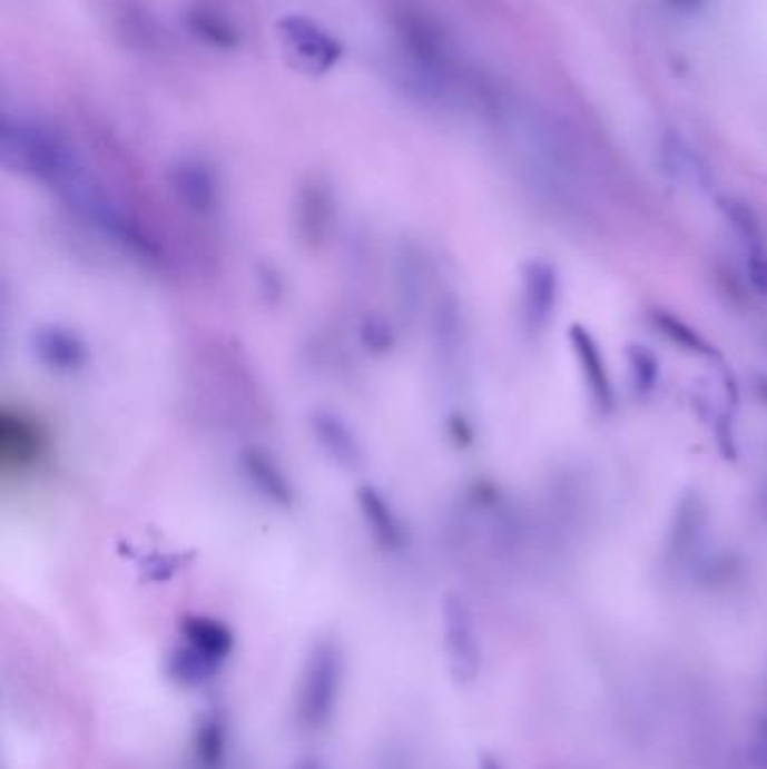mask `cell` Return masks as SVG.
<instances>
[{
    "instance_id": "6da1fadb",
    "label": "cell",
    "mask_w": 767,
    "mask_h": 769,
    "mask_svg": "<svg viewBox=\"0 0 767 769\" xmlns=\"http://www.w3.org/2000/svg\"><path fill=\"white\" fill-rule=\"evenodd\" d=\"M345 680V654L334 639H319L306 654L297 696L295 718L308 731H322L332 722Z\"/></svg>"
},
{
    "instance_id": "7a4b0ae2",
    "label": "cell",
    "mask_w": 767,
    "mask_h": 769,
    "mask_svg": "<svg viewBox=\"0 0 767 769\" xmlns=\"http://www.w3.org/2000/svg\"><path fill=\"white\" fill-rule=\"evenodd\" d=\"M442 637L453 680L462 687L473 684L482 669V643L469 601L455 592L442 599Z\"/></svg>"
},
{
    "instance_id": "3957f363",
    "label": "cell",
    "mask_w": 767,
    "mask_h": 769,
    "mask_svg": "<svg viewBox=\"0 0 767 769\" xmlns=\"http://www.w3.org/2000/svg\"><path fill=\"white\" fill-rule=\"evenodd\" d=\"M35 363L61 378L77 376L90 365V345L77 328L61 322H43L35 326L28 338Z\"/></svg>"
},
{
    "instance_id": "277c9868",
    "label": "cell",
    "mask_w": 767,
    "mask_h": 769,
    "mask_svg": "<svg viewBox=\"0 0 767 769\" xmlns=\"http://www.w3.org/2000/svg\"><path fill=\"white\" fill-rule=\"evenodd\" d=\"M293 226L306 250H322L338 230V200L324 180H306L293 203Z\"/></svg>"
},
{
    "instance_id": "5b68a950",
    "label": "cell",
    "mask_w": 767,
    "mask_h": 769,
    "mask_svg": "<svg viewBox=\"0 0 767 769\" xmlns=\"http://www.w3.org/2000/svg\"><path fill=\"white\" fill-rule=\"evenodd\" d=\"M176 203L198 224H216L224 211V189L203 160H178L169 174Z\"/></svg>"
},
{
    "instance_id": "8992f818",
    "label": "cell",
    "mask_w": 767,
    "mask_h": 769,
    "mask_svg": "<svg viewBox=\"0 0 767 769\" xmlns=\"http://www.w3.org/2000/svg\"><path fill=\"white\" fill-rule=\"evenodd\" d=\"M430 341L440 374L455 378L466 358V317L455 293L444 290L430 304Z\"/></svg>"
},
{
    "instance_id": "52a82bcc",
    "label": "cell",
    "mask_w": 767,
    "mask_h": 769,
    "mask_svg": "<svg viewBox=\"0 0 767 769\" xmlns=\"http://www.w3.org/2000/svg\"><path fill=\"white\" fill-rule=\"evenodd\" d=\"M308 432L322 455L345 473H358L367 464V448L356 427L332 407H315L308 414Z\"/></svg>"
},
{
    "instance_id": "ba28073f",
    "label": "cell",
    "mask_w": 767,
    "mask_h": 769,
    "mask_svg": "<svg viewBox=\"0 0 767 769\" xmlns=\"http://www.w3.org/2000/svg\"><path fill=\"white\" fill-rule=\"evenodd\" d=\"M354 500H356V509L365 524L367 535L372 538V542L381 549V552L390 556L403 554L410 546V529L401 511L390 500V495L381 486L372 482H363L356 489Z\"/></svg>"
},
{
    "instance_id": "9c48e42d",
    "label": "cell",
    "mask_w": 767,
    "mask_h": 769,
    "mask_svg": "<svg viewBox=\"0 0 767 769\" xmlns=\"http://www.w3.org/2000/svg\"><path fill=\"white\" fill-rule=\"evenodd\" d=\"M720 211L736 237L751 288L758 295H767V237L758 214L740 198L720 200Z\"/></svg>"
},
{
    "instance_id": "30bf717a",
    "label": "cell",
    "mask_w": 767,
    "mask_h": 769,
    "mask_svg": "<svg viewBox=\"0 0 767 769\" xmlns=\"http://www.w3.org/2000/svg\"><path fill=\"white\" fill-rule=\"evenodd\" d=\"M239 471L244 482L266 504L291 511L297 504V486L284 464L266 448L248 444L239 451Z\"/></svg>"
},
{
    "instance_id": "8fae6325",
    "label": "cell",
    "mask_w": 767,
    "mask_h": 769,
    "mask_svg": "<svg viewBox=\"0 0 767 769\" xmlns=\"http://www.w3.org/2000/svg\"><path fill=\"white\" fill-rule=\"evenodd\" d=\"M559 273L544 259H531L520 273V317L529 334H540L552 322L559 304Z\"/></svg>"
},
{
    "instance_id": "7c38bea8",
    "label": "cell",
    "mask_w": 767,
    "mask_h": 769,
    "mask_svg": "<svg viewBox=\"0 0 767 769\" xmlns=\"http://www.w3.org/2000/svg\"><path fill=\"white\" fill-rule=\"evenodd\" d=\"M48 451V436L32 416L6 407L0 414V462L6 471H30Z\"/></svg>"
},
{
    "instance_id": "4fadbf2b",
    "label": "cell",
    "mask_w": 767,
    "mask_h": 769,
    "mask_svg": "<svg viewBox=\"0 0 767 769\" xmlns=\"http://www.w3.org/2000/svg\"><path fill=\"white\" fill-rule=\"evenodd\" d=\"M568 338L590 401L599 412H610L614 407V387L606 365V356L601 354L597 338L581 324H572Z\"/></svg>"
},
{
    "instance_id": "5bb4252c",
    "label": "cell",
    "mask_w": 767,
    "mask_h": 769,
    "mask_svg": "<svg viewBox=\"0 0 767 769\" xmlns=\"http://www.w3.org/2000/svg\"><path fill=\"white\" fill-rule=\"evenodd\" d=\"M282 37L286 46L293 50V55L313 70L332 68L341 57V46L311 21L284 19Z\"/></svg>"
},
{
    "instance_id": "9a60e30c",
    "label": "cell",
    "mask_w": 767,
    "mask_h": 769,
    "mask_svg": "<svg viewBox=\"0 0 767 769\" xmlns=\"http://www.w3.org/2000/svg\"><path fill=\"white\" fill-rule=\"evenodd\" d=\"M180 632H183L185 643L200 650L218 664H224L226 659L235 652L237 639H235L233 628L216 617L187 614L180 621Z\"/></svg>"
},
{
    "instance_id": "2e32d148",
    "label": "cell",
    "mask_w": 767,
    "mask_h": 769,
    "mask_svg": "<svg viewBox=\"0 0 767 769\" xmlns=\"http://www.w3.org/2000/svg\"><path fill=\"white\" fill-rule=\"evenodd\" d=\"M396 286L405 315H414L423 308L427 290V270L423 253L416 246H401L396 255Z\"/></svg>"
},
{
    "instance_id": "e0dca14e",
    "label": "cell",
    "mask_w": 767,
    "mask_h": 769,
    "mask_svg": "<svg viewBox=\"0 0 767 769\" xmlns=\"http://www.w3.org/2000/svg\"><path fill=\"white\" fill-rule=\"evenodd\" d=\"M224 664L214 662L207 654H203L200 650L191 648L189 643H180L171 650L169 659H167V676L185 689H196L207 684L218 671H222Z\"/></svg>"
},
{
    "instance_id": "ac0fdd59",
    "label": "cell",
    "mask_w": 767,
    "mask_h": 769,
    "mask_svg": "<svg viewBox=\"0 0 767 769\" xmlns=\"http://www.w3.org/2000/svg\"><path fill=\"white\" fill-rule=\"evenodd\" d=\"M191 753L198 769H224L228 758V729L222 718L209 716L198 722L191 740Z\"/></svg>"
},
{
    "instance_id": "d6986e66",
    "label": "cell",
    "mask_w": 767,
    "mask_h": 769,
    "mask_svg": "<svg viewBox=\"0 0 767 769\" xmlns=\"http://www.w3.org/2000/svg\"><path fill=\"white\" fill-rule=\"evenodd\" d=\"M652 324L657 332H660L671 345L680 347L682 352L698 356V358H718V352L714 345H709L707 338H702L691 324H687L685 319L667 313V310H655L652 315Z\"/></svg>"
},
{
    "instance_id": "ffe728a7",
    "label": "cell",
    "mask_w": 767,
    "mask_h": 769,
    "mask_svg": "<svg viewBox=\"0 0 767 769\" xmlns=\"http://www.w3.org/2000/svg\"><path fill=\"white\" fill-rule=\"evenodd\" d=\"M356 336H358V343H361L363 352L374 356V358L390 356L399 347L396 326L383 313H365V315H361L358 326H356Z\"/></svg>"
},
{
    "instance_id": "44dd1931",
    "label": "cell",
    "mask_w": 767,
    "mask_h": 769,
    "mask_svg": "<svg viewBox=\"0 0 767 769\" xmlns=\"http://www.w3.org/2000/svg\"><path fill=\"white\" fill-rule=\"evenodd\" d=\"M705 526H707V509L700 495H694V493L685 495L678 506L676 524L671 529L676 552H685V549L696 546V542L705 533Z\"/></svg>"
},
{
    "instance_id": "7402d4cb",
    "label": "cell",
    "mask_w": 767,
    "mask_h": 769,
    "mask_svg": "<svg viewBox=\"0 0 767 769\" xmlns=\"http://www.w3.org/2000/svg\"><path fill=\"white\" fill-rule=\"evenodd\" d=\"M628 367H630V381L639 396H650L660 383V361H657L646 347L632 345L628 347Z\"/></svg>"
},
{
    "instance_id": "603a6c76",
    "label": "cell",
    "mask_w": 767,
    "mask_h": 769,
    "mask_svg": "<svg viewBox=\"0 0 767 769\" xmlns=\"http://www.w3.org/2000/svg\"><path fill=\"white\" fill-rule=\"evenodd\" d=\"M255 279H257V288L259 295L273 306L284 302L286 297V279L284 273L271 262V264H259L255 270Z\"/></svg>"
},
{
    "instance_id": "cb8c5ba5",
    "label": "cell",
    "mask_w": 767,
    "mask_h": 769,
    "mask_svg": "<svg viewBox=\"0 0 767 769\" xmlns=\"http://www.w3.org/2000/svg\"><path fill=\"white\" fill-rule=\"evenodd\" d=\"M749 765L754 769H767V716H758L751 724L747 745Z\"/></svg>"
},
{
    "instance_id": "d4e9b609",
    "label": "cell",
    "mask_w": 767,
    "mask_h": 769,
    "mask_svg": "<svg viewBox=\"0 0 767 769\" xmlns=\"http://www.w3.org/2000/svg\"><path fill=\"white\" fill-rule=\"evenodd\" d=\"M669 3L678 10V12H696L698 8H702L707 0H669Z\"/></svg>"
},
{
    "instance_id": "484cf974",
    "label": "cell",
    "mask_w": 767,
    "mask_h": 769,
    "mask_svg": "<svg viewBox=\"0 0 767 769\" xmlns=\"http://www.w3.org/2000/svg\"><path fill=\"white\" fill-rule=\"evenodd\" d=\"M293 769H324V765L319 760H315V758H306V760L297 762Z\"/></svg>"
},
{
    "instance_id": "4316f807",
    "label": "cell",
    "mask_w": 767,
    "mask_h": 769,
    "mask_svg": "<svg viewBox=\"0 0 767 769\" xmlns=\"http://www.w3.org/2000/svg\"><path fill=\"white\" fill-rule=\"evenodd\" d=\"M480 769H502V765L493 758V756H482L480 760Z\"/></svg>"
},
{
    "instance_id": "83f0119b",
    "label": "cell",
    "mask_w": 767,
    "mask_h": 769,
    "mask_svg": "<svg viewBox=\"0 0 767 769\" xmlns=\"http://www.w3.org/2000/svg\"><path fill=\"white\" fill-rule=\"evenodd\" d=\"M758 392H760L763 401H767V378H760V381H758Z\"/></svg>"
},
{
    "instance_id": "f1b7e54d",
    "label": "cell",
    "mask_w": 767,
    "mask_h": 769,
    "mask_svg": "<svg viewBox=\"0 0 767 769\" xmlns=\"http://www.w3.org/2000/svg\"><path fill=\"white\" fill-rule=\"evenodd\" d=\"M763 497H765V506H767V489L763 491Z\"/></svg>"
}]
</instances>
